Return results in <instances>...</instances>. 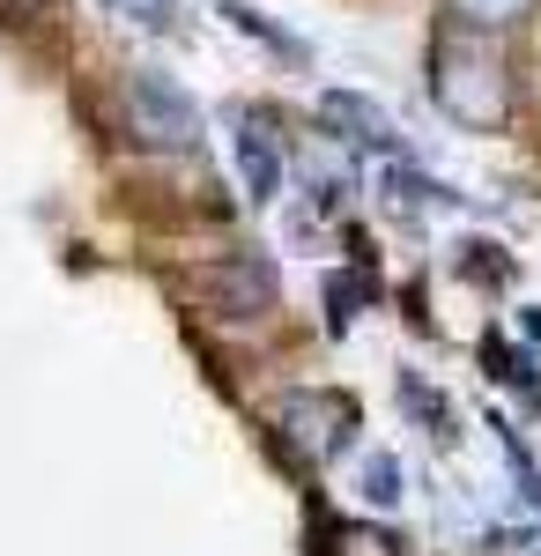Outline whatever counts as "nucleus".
Returning a JSON list of instances; mask_svg holds the SVG:
<instances>
[{
	"mask_svg": "<svg viewBox=\"0 0 541 556\" xmlns=\"http://www.w3.org/2000/svg\"><path fill=\"white\" fill-rule=\"evenodd\" d=\"M430 104L475 134H504L512 127V75H504V52L490 45V30H467V23H438L430 38Z\"/></svg>",
	"mask_w": 541,
	"mask_h": 556,
	"instance_id": "1",
	"label": "nucleus"
},
{
	"mask_svg": "<svg viewBox=\"0 0 541 556\" xmlns=\"http://www.w3.org/2000/svg\"><path fill=\"white\" fill-rule=\"evenodd\" d=\"M275 438L304 468H319V460H334L356 438V401L341 386H297L290 401H275Z\"/></svg>",
	"mask_w": 541,
	"mask_h": 556,
	"instance_id": "2",
	"label": "nucleus"
},
{
	"mask_svg": "<svg viewBox=\"0 0 541 556\" xmlns=\"http://www.w3.org/2000/svg\"><path fill=\"white\" fill-rule=\"evenodd\" d=\"M119 104H126L134 141H149V149H193L201 141V104L178 83H164V75H126Z\"/></svg>",
	"mask_w": 541,
	"mask_h": 556,
	"instance_id": "3",
	"label": "nucleus"
},
{
	"mask_svg": "<svg viewBox=\"0 0 541 556\" xmlns=\"http://www.w3.org/2000/svg\"><path fill=\"white\" fill-rule=\"evenodd\" d=\"M193 290L215 298L223 319H267V312H275V267H267L260 253H238V260L201 267V275H193Z\"/></svg>",
	"mask_w": 541,
	"mask_h": 556,
	"instance_id": "4",
	"label": "nucleus"
},
{
	"mask_svg": "<svg viewBox=\"0 0 541 556\" xmlns=\"http://www.w3.org/2000/svg\"><path fill=\"white\" fill-rule=\"evenodd\" d=\"M319 119H327L349 149H378V156L401 149V134H393V119H386V104L356 97V89H327V97H319Z\"/></svg>",
	"mask_w": 541,
	"mask_h": 556,
	"instance_id": "5",
	"label": "nucleus"
},
{
	"mask_svg": "<svg viewBox=\"0 0 541 556\" xmlns=\"http://www.w3.org/2000/svg\"><path fill=\"white\" fill-rule=\"evenodd\" d=\"M230 164H238V186H246L252 208L282 201V149L252 127V119H238V134H230Z\"/></svg>",
	"mask_w": 541,
	"mask_h": 556,
	"instance_id": "6",
	"label": "nucleus"
},
{
	"mask_svg": "<svg viewBox=\"0 0 541 556\" xmlns=\"http://www.w3.org/2000/svg\"><path fill=\"white\" fill-rule=\"evenodd\" d=\"M386 208L393 215H438V208H453V193L430 186V178H416L408 164H393V172H386Z\"/></svg>",
	"mask_w": 541,
	"mask_h": 556,
	"instance_id": "7",
	"label": "nucleus"
},
{
	"mask_svg": "<svg viewBox=\"0 0 541 556\" xmlns=\"http://www.w3.org/2000/svg\"><path fill=\"white\" fill-rule=\"evenodd\" d=\"M319 556H408L386 527H327L319 534Z\"/></svg>",
	"mask_w": 541,
	"mask_h": 556,
	"instance_id": "8",
	"label": "nucleus"
},
{
	"mask_svg": "<svg viewBox=\"0 0 541 556\" xmlns=\"http://www.w3.org/2000/svg\"><path fill=\"white\" fill-rule=\"evenodd\" d=\"M527 8H534V0H445V15H453V23H467V30H490V38H498V30H512Z\"/></svg>",
	"mask_w": 541,
	"mask_h": 556,
	"instance_id": "9",
	"label": "nucleus"
},
{
	"mask_svg": "<svg viewBox=\"0 0 541 556\" xmlns=\"http://www.w3.org/2000/svg\"><path fill=\"white\" fill-rule=\"evenodd\" d=\"M364 497H372L378 513H393V505H401V468H393L386 453H372V460H364Z\"/></svg>",
	"mask_w": 541,
	"mask_h": 556,
	"instance_id": "10",
	"label": "nucleus"
},
{
	"mask_svg": "<svg viewBox=\"0 0 541 556\" xmlns=\"http://www.w3.org/2000/svg\"><path fill=\"white\" fill-rule=\"evenodd\" d=\"M490 364H498V379H504V386H519V393H534V386H541V371L527 364V356H512L498 334H490Z\"/></svg>",
	"mask_w": 541,
	"mask_h": 556,
	"instance_id": "11",
	"label": "nucleus"
},
{
	"mask_svg": "<svg viewBox=\"0 0 541 556\" xmlns=\"http://www.w3.org/2000/svg\"><path fill=\"white\" fill-rule=\"evenodd\" d=\"M327 304H334V327H349V304H364V282L334 275V282H327Z\"/></svg>",
	"mask_w": 541,
	"mask_h": 556,
	"instance_id": "12",
	"label": "nucleus"
},
{
	"mask_svg": "<svg viewBox=\"0 0 541 556\" xmlns=\"http://www.w3.org/2000/svg\"><path fill=\"white\" fill-rule=\"evenodd\" d=\"M519 327H527V342H541V312H527V319H519Z\"/></svg>",
	"mask_w": 541,
	"mask_h": 556,
	"instance_id": "13",
	"label": "nucleus"
},
{
	"mask_svg": "<svg viewBox=\"0 0 541 556\" xmlns=\"http://www.w3.org/2000/svg\"><path fill=\"white\" fill-rule=\"evenodd\" d=\"M141 8H149V23H164V8H171V0H141Z\"/></svg>",
	"mask_w": 541,
	"mask_h": 556,
	"instance_id": "14",
	"label": "nucleus"
}]
</instances>
